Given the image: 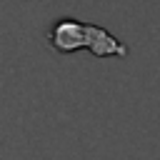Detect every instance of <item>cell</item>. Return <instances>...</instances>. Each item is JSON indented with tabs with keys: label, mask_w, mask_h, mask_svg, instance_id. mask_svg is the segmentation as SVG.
<instances>
[{
	"label": "cell",
	"mask_w": 160,
	"mask_h": 160,
	"mask_svg": "<svg viewBox=\"0 0 160 160\" xmlns=\"http://www.w3.org/2000/svg\"><path fill=\"white\" fill-rule=\"evenodd\" d=\"M85 50L95 58H128V52H130L128 42H122L110 30L92 25V22H88V48Z\"/></svg>",
	"instance_id": "cell-2"
},
{
	"label": "cell",
	"mask_w": 160,
	"mask_h": 160,
	"mask_svg": "<svg viewBox=\"0 0 160 160\" xmlns=\"http://www.w3.org/2000/svg\"><path fill=\"white\" fill-rule=\"evenodd\" d=\"M45 40L55 52H62V55L85 50L88 48V22H82L78 18H60L50 25Z\"/></svg>",
	"instance_id": "cell-1"
}]
</instances>
